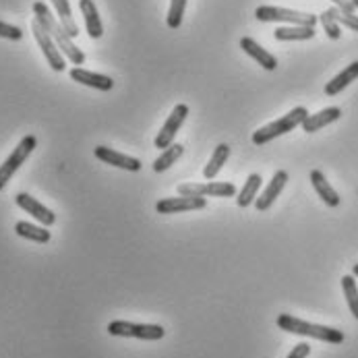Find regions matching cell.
<instances>
[{"mask_svg": "<svg viewBox=\"0 0 358 358\" xmlns=\"http://www.w3.org/2000/svg\"><path fill=\"white\" fill-rule=\"evenodd\" d=\"M207 205L205 197H168L155 203V211L170 215V213H180V211H195V209H203Z\"/></svg>", "mask_w": 358, "mask_h": 358, "instance_id": "cell-10", "label": "cell"}, {"mask_svg": "<svg viewBox=\"0 0 358 358\" xmlns=\"http://www.w3.org/2000/svg\"><path fill=\"white\" fill-rule=\"evenodd\" d=\"M352 273H355V275H357V278H358V263H357V265H355V267H352Z\"/></svg>", "mask_w": 358, "mask_h": 358, "instance_id": "cell-33", "label": "cell"}, {"mask_svg": "<svg viewBox=\"0 0 358 358\" xmlns=\"http://www.w3.org/2000/svg\"><path fill=\"white\" fill-rule=\"evenodd\" d=\"M342 288H344V296H346L350 313L358 319V286L355 275H344L342 278Z\"/></svg>", "mask_w": 358, "mask_h": 358, "instance_id": "cell-26", "label": "cell"}, {"mask_svg": "<svg viewBox=\"0 0 358 358\" xmlns=\"http://www.w3.org/2000/svg\"><path fill=\"white\" fill-rule=\"evenodd\" d=\"M261 185H263V178L259 176V174H251L249 178H247V182H245V187H243V191L236 195V203L238 207H249V205L253 203L257 199V193H259V189H261Z\"/></svg>", "mask_w": 358, "mask_h": 358, "instance_id": "cell-24", "label": "cell"}, {"mask_svg": "<svg viewBox=\"0 0 358 358\" xmlns=\"http://www.w3.org/2000/svg\"><path fill=\"white\" fill-rule=\"evenodd\" d=\"M178 195L182 197H236L238 191L232 182H207V185H197V182H187L178 185Z\"/></svg>", "mask_w": 358, "mask_h": 358, "instance_id": "cell-7", "label": "cell"}, {"mask_svg": "<svg viewBox=\"0 0 358 358\" xmlns=\"http://www.w3.org/2000/svg\"><path fill=\"white\" fill-rule=\"evenodd\" d=\"M319 21H321V25H323V29H325V34H327V38H329V40H340V36H342V31H340V23L331 17L329 8H327V10H323V13L319 15Z\"/></svg>", "mask_w": 358, "mask_h": 358, "instance_id": "cell-28", "label": "cell"}, {"mask_svg": "<svg viewBox=\"0 0 358 358\" xmlns=\"http://www.w3.org/2000/svg\"><path fill=\"white\" fill-rule=\"evenodd\" d=\"M31 31H34V38H36V42H38V46L42 48L44 52V56H46V60H48V64H50L52 71H56V73H62L64 69H66V64H64V56H62V52L58 50V46H56V42L52 40V36L34 19L31 21Z\"/></svg>", "mask_w": 358, "mask_h": 358, "instance_id": "cell-9", "label": "cell"}, {"mask_svg": "<svg viewBox=\"0 0 358 358\" xmlns=\"http://www.w3.org/2000/svg\"><path fill=\"white\" fill-rule=\"evenodd\" d=\"M79 8H81L83 21H85V29H87L90 38L100 40L103 36V27L102 21H100L98 6L94 4V0H79Z\"/></svg>", "mask_w": 358, "mask_h": 358, "instance_id": "cell-17", "label": "cell"}, {"mask_svg": "<svg viewBox=\"0 0 358 358\" xmlns=\"http://www.w3.org/2000/svg\"><path fill=\"white\" fill-rule=\"evenodd\" d=\"M310 185L317 191V195L321 197V201L327 207H338L340 205V195L336 193V189L329 185V180L325 178V174L321 170H313L310 172Z\"/></svg>", "mask_w": 358, "mask_h": 358, "instance_id": "cell-16", "label": "cell"}, {"mask_svg": "<svg viewBox=\"0 0 358 358\" xmlns=\"http://www.w3.org/2000/svg\"><path fill=\"white\" fill-rule=\"evenodd\" d=\"M273 38L278 42H305L315 38V27L305 25H292V27H278L273 31Z\"/></svg>", "mask_w": 358, "mask_h": 358, "instance_id": "cell-21", "label": "cell"}, {"mask_svg": "<svg viewBox=\"0 0 358 358\" xmlns=\"http://www.w3.org/2000/svg\"><path fill=\"white\" fill-rule=\"evenodd\" d=\"M228 157H230V145H226V143H220V145L213 150L211 159L207 162V166L203 168L205 178H207V180H213V178L217 176V172L224 168V164L228 162Z\"/></svg>", "mask_w": 358, "mask_h": 358, "instance_id": "cell-22", "label": "cell"}, {"mask_svg": "<svg viewBox=\"0 0 358 358\" xmlns=\"http://www.w3.org/2000/svg\"><path fill=\"white\" fill-rule=\"evenodd\" d=\"M94 155L103 164H110V166H116V168H122V170H129V172H139L141 170V162L137 157L120 154V152H116L112 148H106V145H98L94 150Z\"/></svg>", "mask_w": 358, "mask_h": 358, "instance_id": "cell-11", "label": "cell"}, {"mask_svg": "<svg viewBox=\"0 0 358 358\" xmlns=\"http://www.w3.org/2000/svg\"><path fill=\"white\" fill-rule=\"evenodd\" d=\"M329 13H331V17L340 23V25H346L348 29H352V31H358V15H348V13H342L340 8H329Z\"/></svg>", "mask_w": 358, "mask_h": 358, "instance_id": "cell-29", "label": "cell"}, {"mask_svg": "<svg viewBox=\"0 0 358 358\" xmlns=\"http://www.w3.org/2000/svg\"><path fill=\"white\" fill-rule=\"evenodd\" d=\"M310 355V346L308 344H299L292 348V352L288 355V358H307Z\"/></svg>", "mask_w": 358, "mask_h": 358, "instance_id": "cell-31", "label": "cell"}, {"mask_svg": "<svg viewBox=\"0 0 358 358\" xmlns=\"http://www.w3.org/2000/svg\"><path fill=\"white\" fill-rule=\"evenodd\" d=\"M255 17L263 23H292V25H305L315 27L319 17L310 13H301L292 8H282V6H259L255 10Z\"/></svg>", "mask_w": 358, "mask_h": 358, "instance_id": "cell-4", "label": "cell"}, {"mask_svg": "<svg viewBox=\"0 0 358 358\" xmlns=\"http://www.w3.org/2000/svg\"><path fill=\"white\" fill-rule=\"evenodd\" d=\"M286 182H288V172H286V170H278V172L273 174V178L269 180V185L263 189V195L255 199L257 209H259V211H267L271 205L275 203V199L282 195Z\"/></svg>", "mask_w": 358, "mask_h": 358, "instance_id": "cell-13", "label": "cell"}, {"mask_svg": "<svg viewBox=\"0 0 358 358\" xmlns=\"http://www.w3.org/2000/svg\"><path fill=\"white\" fill-rule=\"evenodd\" d=\"M340 116H342V110H340L338 106H331V108H325V110H321V112H317V114H308L301 127H303L305 133H317V131H321L323 127L336 122Z\"/></svg>", "mask_w": 358, "mask_h": 358, "instance_id": "cell-15", "label": "cell"}, {"mask_svg": "<svg viewBox=\"0 0 358 358\" xmlns=\"http://www.w3.org/2000/svg\"><path fill=\"white\" fill-rule=\"evenodd\" d=\"M358 79V60H355L352 64H348L342 73H338L327 85H325V96H329V98H334V96H338L340 92H344L352 81H357Z\"/></svg>", "mask_w": 358, "mask_h": 358, "instance_id": "cell-19", "label": "cell"}, {"mask_svg": "<svg viewBox=\"0 0 358 358\" xmlns=\"http://www.w3.org/2000/svg\"><path fill=\"white\" fill-rule=\"evenodd\" d=\"M334 4H336V8H340L342 13H348V15H355V4H352V0H331Z\"/></svg>", "mask_w": 358, "mask_h": 358, "instance_id": "cell-32", "label": "cell"}, {"mask_svg": "<svg viewBox=\"0 0 358 358\" xmlns=\"http://www.w3.org/2000/svg\"><path fill=\"white\" fill-rule=\"evenodd\" d=\"M241 48L247 52L255 62H259L265 71H275L278 69V58L273 54H269L265 48H261L253 38H243Z\"/></svg>", "mask_w": 358, "mask_h": 358, "instance_id": "cell-18", "label": "cell"}, {"mask_svg": "<svg viewBox=\"0 0 358 358\" xmlns=\"http://www.w3.org/2000/svg\"><path fill=\"white\" fill-rule=\"evenodd\" d=\"M71 79L81 83V85H87V87H94V90H100V92H110L114 87V81L112 77L108 75H100V73H94V71H87L83 66H75L71 69Z\"/></svg>", "mask_w": 358, "mask_h": 358, "instance_id": "cell-14", "label": "cell"}, {"mask_svg": "<svg viewBox=\"0 0 358 358\" xmlns=\"http://www.w3.org/2000/svg\"><path fill=\"white\" fill-rule=\"evenodd\" d=\"M187 116H189V106L187 103H178V106H174V110H172V114L166 118V122H164V127H162V131L157 133V137H155V148L157 150H166V148H170L172 143H174V137L178 135V131H180V127H182V122L187 120Z\"/></svg>", "mask_w": 358, "mask_h": 358, "instance_id": "cell-8", "label": "cell"}, {"mask_svg": "<svg viewBox=\"0 0 358 358\" xmlns=\"http://www.w3.org/2000/svg\"><path fill=\"white\" fill-rule=\"evenodd\" d=\"M108 334L118 338H137L157 342L166 336V329L162 325H145V323H131V321H112L108 323Z\"/></svg>", "mask_w": 358, "mask_h": 358, "instance_id": "cell-6", "label": "cell"}, {"mask_svg": "<svg viewBox=\"0 0 358 358\" xmlns=\"http://www.w3.org/2000/svg\"><path fill=\"white\" fill-rule=\"evenodd\" d=\"M15 232L25 238V241H31V243H40V245H46L50 243V230L46 226H36V224H29V222H17L15 224Z\"/></svg>", "mask_w": 358, "mask_h": 358, "instance_id": "cell-20", "label": "cell"}, {"mask_svg": "<svg viewBox=\"0 0 358 358\" xmlns=\"http://www.w3.org/2000/svg\"><path fill=\"white\" fill-rule=\"evenodd\" d=\"M308 116V110L305 106H296L294 110H290L288 114H284L282 118L261 127L259 131L253 133V143L255 145H265L273 139H278L280 135H286L290 131H294L296 127H301L305 122V118Z\"/></svg>", "mask_w": 358, "mask_h": 358, "instance_id": "cell-3", "label": "cell"}, {"mask_svg": "<svg viewBox=\"0 0 358 358\" xmlns=\"http://www.w3.org/2000/svg\"><path fill=\"white\" fill-rule=\"evenodd\" d=\"M278 327L284 329V331H288V334L315 338V340L325 342V344H342L346 340L344 331H340V329H334V327H327V325H315V323L296 319V317L286 315V313L278 317Z\"/></svg>", "mask_w": 358, "mask_h": 358, "instance_id": "cell-2", "label": "cell"}, {"mask_svg": "<svg viewBox=\"0 0 358 358\" xmlns=\"http://www.w3.org/2000/svg\"><path fill=\"white\" fill-rule=\"evenodd\" d=\"M15 203L19 205L23 211H27V213H31V217H36L40 224H44L46 228L52 226L54 222H56V215H54V211L48 209L44 203H40L36 197H31V195H27V193H19L17 197H15Z\"/></svg>", "mask_w": 358, "mask_h": 358, "instance_id": "cell-12", "label": "cell"}, {"mask_svg": "<svg viewBox=\"0 0 358 358\" xmlns=\"http://www.w3.org/2000/svg\"><path fill=\"white\" fill-rule=\"evenodd\" d=\"M52 4H54V8H56V15H58L60 25H62V27H64V31L75 40L81 31H79L77 23L73 21V13H71V4H69V0H52Z\"/></svg>", "mask_w": 358, "mask_h": 358, "instance_id": "cell-23", "label": "cell"}, {"mask_svg": "<svg viewBox=\"0 0 358 358\" xmlns=\"http://www.w3.org/2000/svg\"><path fill=\"white\" fill-rule=\"evenodd\" d=\"M34 15H36V21L48 31L52 36V40L56 42V46H58V50L62 52V56L64 58H69L71 60V64H77V66H81L83 62H85V54L81 52V48H77L75 46V42H73V38L64 31V27L60 25V21L52 15V10L48 8V4L46 2H42V0H38V2H34Z\"/></svg>", "mask_w": 358, "mask_h": 358, "instance_id": "cell-1", "label": "cell"}, {"mask_svg": "<svg viewBox=\"0 0 358 358\" xmlns=\"http://www.w3.org/2000/svg\"><path fill=\"white\" fill-rule=\"evenodd\" d=\"M0 38L19 42V40L23 38V31H21V27H17V25H8V23L0 21Z\"/></svg>", "mask_w": 358, "mask_h": 358, "instance_id": "cell-30", "label": "cell"}, {"mask_svg": "<svg viewBox=\"0 0 358 358\" xmlns=\"http://www.w3.org/2000/svg\"><path fill=\"white\" fill-rule=\"evenodd\" d=\"M38 148V139L36 135H25L19 145L13 150V154L8 155L2 164H0V191L8 185V180L15 176V172L25 164V159L31 155V152Z\"/></svg>", "mask_w": 358, "mask_h": 358, "instance_id": "cell-5", "label": "cell"}, {"mask_svg": "<svg viewBox=\"0 0 358 358\" xmlns=\"http://www.w3.org/2000/svg\"><path fill=\"white\" fill-rule=\"evenodd\" d=\"M185 8H187V0H172V2H170L168 17H166V23H168L170 29H178V27H180Z\"/></svg>", "mask_w": 358, "mask_h": 358, "instance_id": "cell-27", "label": "cell"}, {"mask_svg": "<svg viewBox=\"0 0 358 358\" xmlns=\"http://www.w3.org/2000/svg\"><path fill=\"white\" fill-rule=\"evenodd\" d=\"M185 154V148L180 145V143H172L170 148H166L162 155L157 157L154 162V170L155 172H164V170H168L170 166H174L178 159H180V155Z\"/></svg>", "mask_w": 358, "mask_h": 358, "instance_id": "cell-25", "label": "cell"}, {"mask_svg": "<svg viewBox=\"0 0 358 358\" xmlns=\"http://www.w3.org/2000/svg\"><path fill=\"white\" fill-rule=\"evenodd\" d=\"M352 4H355V8H358V0H352Z\"/></svg>", "mask_w": 358, "mask_h": 358, "instance_id": "cell-34", "label": "cell"}]
</instances>
